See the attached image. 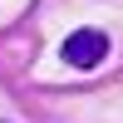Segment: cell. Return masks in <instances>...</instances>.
<instances>
[{
  "label": "cell",
  "instance_id": "obj_1",
  "mask_svg": "<svg viewBox=\"0 0 123 123\" xmlns=\"http://www.w3.org/2000/svg\"><path fill=\"white\" fill-rule=\"evenodd\" d=\"M108 54H113V39H108V30H98V25L69 30L64 44H59V59H64L69 69H98Z\"/></svg>",
  "mask_w": 123,
  "mask_h": 123
}]
</instances>
